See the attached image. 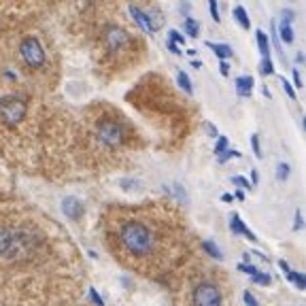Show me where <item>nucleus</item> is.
<instances>
[{"label":"nucleus","mask_w":306,"mask_h":306,"mask_svg":"<svg viewBox=\"0 0 306 306\" xmlns=\"http://www.w3.org/2000/svg\"><path fill=\"white\" fill-rule=\"evenodd\" d=\"M270 30H272V43H274V47H276V53L281 55L283 62H287V60H285V53H283V49H281V43H279V34H276V24H274V22H270Z\"/></svg>","instance_id":"19"},{"label":"nucleus","mask_w":306,"mask_h":306,"mask_svg":"<svg viewBox=\"0 0 306 306\" xmlns=\"http://www.w3.org/2000/svg\"><path fill=\"white\" fill-rule=\"evenodd\" d=\"M177 79H179V85H181V90H183V92H187L189 96H192V94H194V87H192V79L187 77V72H185V70H179Z\"/></svg>","instance_id":"16"},{"label":"nucleus","mask_w":306,"mask_h":306,"mask_svg":"<svg viewBox=\"0 0 306 306\" xmlns=\"http://www.w3.org/2000/svg\"><path fill=\"white\" fill-rule=\"evenodd\" d=\"M19 51H22V57L26 60V64H28V66H32V68H40L43 64H45V51H43L38 38L28 36V38L22 43Z\"/></svg>","instance_id":"3"},{"label":"nucleus","mask_w":306,"mask_h":306,"mask_svg":"<svg viewBox=\"0 0 306 306\" xmlns=\"http://www.w3.org/2000/svg\"><path fill=\"white\" fill-rule=\"evenodd\" d=\"M232 13H234V19L244 28V30H249V28H251V22H249V15H247V11H244V7H234V11H232Z\"/></svg>","instance_id":"15"},{"label":"nucleus","mask_w":306,"mask_h":306,"mask_svg":"<svg viewBox=\"0 0 306 306\" xmlns=\"http://www.w3.org/2000/svg\"><path fill=\"white\" fill-rule=\"evenodd\" d=\"M105 43H107L109 51L119 53L128 45V34L121 30V28H117V26H107L105 28Z\"/></svg>","instance_id":"6"},{"label":"nucleus","mask_w":306,"mask_h":306,"mask_svg":"<svg viewBox=\"0 0 306 306\" xmlns=\"http://www.w3.org/2000/svg\"><path fill=\"white\" fill-rule=\"evenodd\" d=\"M228 149V136H217V145H215V153H223Z\"/></svg>","instance_id":"24"},{"label":"nucleus","mask_w":306,"mask_h":306,"mask_svg":"<svg viewBox=\"0 0 306 306\" xmlns=\"http://www.w3.org/2000/svg\"><path fill=\"white\" fill-rule=\"evenodd\" d=\"M209 9H211V15H213V19H215V22H219L221 17H219V9H217V3H215V0H211Z\"/></svg>","instance_id":"32"},{"label":"nucleus","mask_w":306,"mask_h":306,"mask_svg":"<svg viewBox=\"0 0 306 306\" xmlns=\"http://www.w3.org/2000/svg\"><path fill=\"white\" fill-rule=\"evenodd\" d=\"M98 136H100L102 142L115 147V145H119L124 140V130H121L119 124H115V121H100L98 124Z\"/></svg>","instance_id":"5"},{"label":"nucleus","mask_w":306,"mask_h":306,"mask_svg":"<svg viewBox=\"0 0 306 306\" xmlns=\"http://www.w3.org/2000/svg\"><path fill=\"white\" fill-rule=\"evenodd\" d=\"M62 211H64V215L68 217V219H81L83 213H85V207H83V202H79L77 198L68 196V198L62 200Z\"/></svg>","instance_id":"7"},{"label":"nucleus","mask_w":306,"mask_h":306,"mask_svg":"<svg viewBox=\"0 0 306 306\" xmlns=\"http://www.w3.org/2000/svg\"><path fill=\"white\" fill-rule=\"evenodd\" d=\"M207 47H209L211 51H215V55L219 57V60H223V62L228 60V57H232V53H234L230 45H217V43H207Z\"/></svg>","instance_id":"12"},{"label":"nucleus","mask_w":306,"mask_h":306,"mask_svg":"<svg viewBox=\"0 0 306 306\" xmlns=\"http://www.w3.org/2000/svg\"><path fill=\"white\" fill-rule=\"evenodd\" d=\"M202 249L207 251L213 259H223V253H221L219 249H217V244H215L213 240H204V242H202Z\"/></svg>","instance_id":"17"},{"label":"nucleus","mask_w":306,"mask_h":306,"mask_svg":"<svg viewBox=\"0 0 306 306\" xmlns=\"http://www.w3.org/2000/svg\"><path fill=\"white\" fill-rule=\"evenodd\" d=\"M259 72H261V75H272V72H274L272 60H261L259 62Z\"/></svg>","instance_id":"22"},{"label":"nucleus","mask_w":306,"mask_h":306,"mask_svg":"<svg viewBox=\"0 0 306 306\" xmlns=\"http://www.w3.org/2000/svg\"><path fill=\"white\" fill-rule=\"evenodd\" d=\"M251 90H253V79L251 77H238L236 79V92L240 96H251Z\"/></svg>","instance_id":"13"},{"label":"nucleus","mask_w":306,"mask_h":306,"mask_svg":"<svg viewBox=\"0 0 306 306\" xmlns=\"http://www.w3.org/2000/svg\"><path fill=\"white\" fill-rule=\"evenodd\" d=\"M119 240L121 247L132 255V257H145L153 251L155 236L149 226L142 221H126L119 230Z\"/></svg>","instance_id":"1"},{"label":"nucleus","mask_w":306,"mask_h":306,"mask_svg":"<svg viewBox=\"0 0 306 306\" xmlns=\"http://www.w3.org/2000/svg\"><path fill=\"white\" fill-rule=\"evenodd\" d=\"M251 149L255 151L257 157H261V147H259V136H257V134L251 136Z\"/></svg>","instance_id":"29"},{"label":"nucleus","mask_w":306,"mask_h":306,"mask_svg":"<svg viewBox=\"0 0 306 306\" xmlns=\"http://www.w3.org/2000/svg\"><path fill=\"white\" fill-rule=\"evenodd\" d=\"M24 115H26V105H24V100L19 98H3L0 100V117H3L9 126H15L17 121L24 119Z\"/></svg>","instance_id":"2"},{"label":"nucleus","mask_w":306,"mask_h":306,"mask_svg":"<svg viewBox=\"0 0 306 306\" xmlns=\"http://www.w3.org/2000/svg\"><path fill=\"white\" fill-rule=\"evenodd\" d=\"M204 126H207V132H209L211 136H217V130H215V126H213V124H209V121H204Z\"/></svg>","instance_id":"35"},{"label":"nucleus","mask_w":306,"mask_h":306,"mask_svg":"<svg viewBox=\"0 0 306 306\" xmlns=\"http://www.w3.org/2000/svg\"><path fill=\"white\" fill-rule=\"evenodd\" d=\"M279 266L285 270V276H287V281H291V283H296L298 285V289H304L306 287V276L302 274V272H296V270H291L289 266H287V261H279Z\"/></svg>","instance_id":"11"},{"label":"nucleus","mask_w":306,"mask_h":306,"mask_svg":"<svg viewBox=\"0 0 306 306\" xmlns=\"http://www.w3.org/2000/svg\"><path fill=\"white\" fill-rule=\"evenodd\" d=\"M261 92H264L266 98H270V92H268V87H266V85H261Z\"/></svg>","instance_id":"40"},{"label":"nucleus","mask_w":306,"mask_h":306,"mask_svg":"<svg viewBox=\"0 0 306 306\" xmlns=\"http://www.w3.org/2000/svg\"><path fill=\"white\" fill-rule=\"evenodd\" d=\"M166 45H168V49H170L174 55H181V49H179V45H174V43H170V40L166 43Z\"/></svg>","instance_id":"34"},{"label":"nucleus","mask_w":306,"mask_h":306,"mask_svg":"<svg viewBox=\"0 0 306 306\" xmlns=\"http://www.w3.org/2000/svg\"><path fill=\"white\" fill-rule=\"evenodd\" d=\"M302 226H304V221H302V213L298 211V213H296V230H302Z\"/></svg>","instance_id":"37"},{"label":"nucleus","mask_w":306,"mask_h":306,"mask_svg":"<svg viewBox=\"0 0 306 306\" xmlns=\"http://www.w3.org/2000/svg\"><path fill=\"white\" fill-rule=\"evenodd\" d=\"M291 19H294V11L283 9V22L279 26V30H276V34H279V38L285 40V43H294V28H291Z\"/></svg>","instance_id":"8"},{"label":"nucleus","mask_w":306,"mask_h":306,"mask_svg":"<svg viewBox=\"0 0 306 306\" xmlns=\"http://www.w3.org/2000/svg\"><path fill=\"white\" fill-rule=\"evenodd\" d=\"M170 43H174V45H179V43H185V36L179 32V30H170Z\"/></svg>","instance_id":"26"},{"label":"nucleus","mask_w":306,"mask_h":306,"mask_svg":"<svg viewBox=\"0 0 306 306\" xmlns=\"http://www.w3.org/2000/svg\"><path fill=\"white\" fill-rule=\"evenodd\" d=\"M230 181L234 183V185H238V187H242V189H251V183L247 181V179H242V177H232Z\"/></svg>","instance_id":"27"},{"label":"nucleus","mask_w":306,"mask_h":306,"mask_svg":"<svg viewBox=\"0 0 306 306\" xmlns=\"http://www.w3.org/2000/svg\"><path fill=\"white\" fill-rule=\"evenodd\" d=\"M242 153L240 151H232V149H226L223 153H219V157H217V162L219 164H226L228 159H234V157H240Z\"/></svg>","instance_id":"20"},{"label":"nucleus","mask_w":306,"mask_h":306,"mask_svg":"<svg viewBox=\"0 0 306 306\" xmlns=\"http://www.w3.org/2000/svg\"><path fill=\"white\" fill-rule=\"evenodd\" d=\"M194 306H221V291L211 283H202L194 289Z\"/></svg>","instance_id":"4"},{"label":"nucleus","mask_w":306,"mask_h":306,"mask_svg":"<svg viewBox=\"0 0 306 306\" xmlns=\"http://www.w3.org/2000/svg\"><path fill=\"white\" fill-rule=\"evenodd\" d=\"M294 83H296V87H302V79H300V70H294Z\"/></svg>","instance_id":"38"},{"label":"nucleus","mask_w":306,"mask_h":306,"mask_svg":"<svg viewBox=\"0 0 306 306\" xmlns=\"http://www.w3.org/2000/svg\"><path fill=\"white\" fill-rule=\"evenodd\" d=\"M236 198H238V200H244V192H238V189H236Z\"/></svg>","instance_id":"41"},{"label":"nucleus","mask_w":306,"mask_h":306,"mask_svg":"<svg viewBox=\"0 0 306 306\" xmlns=\"http://www.w3.org/2000/svg\"><path fill=\"white\" fill-rule=\"evenodd\" d=\"M244 304H247V306H259V302L253 298V294H249V291L244 294Z\"/></svg>","instance_id":"33"},{"label":"nucleus","mask_w":306,"mask_h":306,"mask_svg":"<svg viewBox=\"0 0 306 306\" xmlns=\"http://www.w3.org/2000/svg\"><path fill=\"white\" fill-rule=\"evenodd\" d=\"M219 70H221V75L226 77L228 72H230V66H228V62H223V60H221V62H219Z\"/></svg>","instance_id":"36"},{"label":"nucleus","mask_w":306,"mask_h":306,"mask_svg":"<svg viewBox=\"0 0 306 306\" xmlns=\"http://www.w3.org/2000/svg\"><path fill=\"white\" fill-rule=\"evenodd\" d=\"M230 221H232V223H230V228H232V232H234V234H242V236H247V238H249V240H253V242L257 240V236L253 234V232H251L249 228L244 226V221L240 219V217H238L236 213L232 215V219H230Z\"/></svg>","instance_id":"10"},{"label":"nucleus","mask_w":306,"mask_h":306,"mask_svg":"<svg viewBox=\"0 0 306 306\" xmlns=\"http://www.w3.org/2000/svg\"><path fill=\"white\" fill-rule=\"evenodd\" d=\"M140 183L138 181H134V179H121L119 181V187H124V189H134V187H138Z\"/></svg>","instance_id":"28"},{"label":"nucleus","mask_w":306,"mask_h":306,"mask_svg":"<svg viewBox=\"0 0 306 306\" xmlns=\"http://www.w3.org/2000/svg\"><path fill=\"white\" fill-rule=\"evenodd\" d=\"M198 32H200L198 22H196V19H192V17H187V19H185V34H187L189 38H196V36H198Z\"/></svg>","instance_id":"18"},{"label":"nucleus","mask_w":306,"mask_h":306,"mask_svg":"<svg viewBox=\"0 0 306 306\" xmlns=\"http://www.w3.org/2000/svg\"><path fill=\"white\" fill-rule=\"evenodd\" d=\"M251 183H253V185H257V183H259V174H257V170H255V168L251 170Z\"/></svg>","instance_id":"39"},{"label":"nucleus","mask_w":306,"mask_h":306,"mask_svg":"<svg viewBox=\"0 0 306 306\" xmlns=\"http://www.w3.org/2000/svg\"><path fill=\"white\" fill-rule=\"evenodd\" d=\"M128 11H130V15L134 17V22L142 28L147 34H153L155 32V28H153V24H151V17H149V13H145L142 9H138V7H134V5H130L128 7Z\"/></svg>","instance_id":"9"},{"label":"nucleus","mask_w":306,"mask_h":306,"mask_svg":"<svg viewBox=\"0 0 306 306\" xmlns=\"http://www.w3.org/2000/svg\"><path fill=\"white\" fill-rule=\"evenodd\" d=\"M281 85H283V90H285V94L291 98V100H296V90H294V85H291L285 77H281Z\"/></svg>","instance_id":"23"},{"label":"nucleus","mask_w":306,"mask_h":306,"mask_svg":"<svg viewBox=\"0 0 306 306\" xmlns=\"http://www.w3.org/2000/svg\"><path fill=\"white\" fill-rule=\"evenodd\" d=\"M251 279H253L257 285H264V287L270 285V274H266V272H259V270H257V272L251 276Z\"/></svg>","instance_id":"21"},{"label":"nucleus","mask_w":306,"mask_h":306,"mask_svg":"<svg viewBox=\"0 0 306 306\" xmlns=\"http://www.w3.org/2000/svg\"><path fill=\"white\" fill-rule=\"evenodd\" d=\"M172 194H174V196H179L181 202H187V194L183 192V187H181V185H174V187H172Z\"/></svg>","instance_id":"31"},{"label":"nucleus","mask_w":306,"mask_h":306,"mask_svg":"<svg viewBox=\"0 0 306 306\" xmlns=\"http://www.w3.org/2000/svg\"><path fill=\"white\" fill-rule=\"evenodd\" d=\"M276 172H279V179L281 181H285L287 177H289V172H291V168H289V164H279V168H276Z\"/></svg>","instance_id":"25"},{"label":"nucleus","mask_w":306,"mask_h":306,"mask_svg":"<svg viewBox=\"0 0 306 306\" xmlns=\"http://www.w3.org/2000/svg\"><path fill=\"white\" fill-rule=\"evenodd\" d=\"M255 36H257V45H259L261 55H264V60H270V47H268V36H266V32H264V30H257Z\"/></svg>","instance_id":"14"},{"label":"nucleus","mask_w":306,"mask_h":306,"mask_svg":"<svg viewBox=\"0 0 306 306\" xmlns=\"http://www.w3.org/2000/svg\"><path fill=\"white\" fill-rule=\"evenodd\" d=\"M90 298H92V302H94L96 306H105V300L98 296V291H96L94 287H90Z\"/></svg>","instance_id":"30"}]
</instances>
